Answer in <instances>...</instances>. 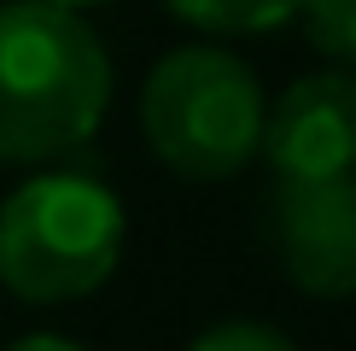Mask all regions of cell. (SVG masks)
Returning a JSON list of instances; mask_svg holds the SVG:
<instances>
[{
  "mask_svg": "<svg viewBox=\"0 0 356 351\" xmlns=\"http://www.w3.org/2000/svg\"><path fill=\"white\" fill-rule=\"evenodd\" d=\"M111 58L82 12L41 0L0 6V170L53 164L99 135Z\"/></svg>",
  "mask_w": 356,
  "mask_h": 351,
  "instance_id": "cell-1",
  "label": "cell"
},
{
  "mask_svg": "<svg viewBox=\"0 0 356 351\" xmlns=\"http://www.w3.org/2000/svg\"><path fill=\"white\" fill-rule=\"evenodd\" d=\"M129 217L99 176L41 170L0 205V287L24 304H70L111 281Z\"/></svg>",
  "mask_w": 356,
  "mask_h": 351,
  "instance_id": "cell-2",
  "label": "cell"
},
{
  "mask_svg": "<svg viewBox=\"0 0 356 351\" xmlns=\"http://www.w3.org/2000/svg\"><path fill=\"white\" fill-rule=\"evenodd\" d=\"M263 82L216 41L170 47L140 82V135L187 182H228L263 153Z\"/></svg>",
  "mask_w": 356,
  "mask_h": 351,
  "instance_id": "cell-3",
  "label": "cell"
},
{
  "mask_svg": "<svg viewBox=\"0 0 356 351\" xmlns=\"http://www.w3.org/2000/svg\"><path fill=\"white\" fill-rule=\"evenodd\" d=\"M263 158L280 182L356 176V70H309L263 111Z\"/></svg>",
  "mask_w": 356,
  "mask_h": 351,
  "instance_id": "cell-4",
  "label": "cell"
},
{
  "mask_svg": "<svg viewBox=\"0 0 356 351\" xmlns=\"http://www.w3.org/2000/svg\"><path fill=\"white\" fill-rule=\"evenodd\" d=\"M275 252L309 299L356 292V176L275 182Z\"/></svg>",
  "mask_w": 356,
  "mask_h": 351,
  "instance_id": "cell-5",
  "label": "cell"
},
{
  "mask_svg": "<svg viewBox=\"0 0 356 351\" xmlns=\"http://www.w3.org/2000/svg\"><path fill=\"white\" fill-rule=\"evenodd\" d=\"M199 36H269L298 18V0H164Z\"/></svg>",
  "mask_w": 356,
  "mask_h": 351,
  "instance_id": "cell-6",
  "label": "cell"
},
{
  "mask_svg": "<svg viewBox=\"0 0 356 351\" xmlns=\"http://www.w3.org/2000/svg\"><path fill=\"white\" fill-rule=\"evenodd\" d=\"M298 24L333 70H356V0H298Z\"/></svg>",
  "mask_w": 356,
  "mask_h": 351,
  "instance_id": "cell-7",
  "label": "cell"
},
{
  "mask_svg": "<svg viewBox=\"0 0 356 351\" xmlns=\"http://www.w3.org/2000/svg\"><path fill=\"white\" fill-rule=\"evenodd\" d=\"M187 351H298L286 340L280 328H269V322H216V328H204L199 340H193Z\"/></svg>",
  "mask_w": 356,
  "mask_h": 351,
  "instance_id": "cell-8",
  "label": "cell"
},
{
  "mask_svg": "<svg viewBox=\"0 0 356 351\" xmlns=\"http://www.w3.org/2000/svg\"><path fill=\"white\" fill-rule=\"evenodd\" d=\"M6 351H82V345L65 340V334H24V340H12Z\"/></svg>",
  "mask_w": 356,
  "mask_h": 351,
  "instance_id": "cell-9",
  "label": "cell"
},
{
  "mask_svg": "<svg viewBox=\"0 0 356 351\" xmlns=\"http://www.w3.org/2000/svg\"><path fill=\"white\" fill-rule=\"evenodd\" d=\"M41 6H58V12H88V6H111V0H41Z\"/></svg>",
  "mask_w": 356,
  "mask_h": 351,
  "instance_id": "cell-10",
  "label": "cell"
}]
</instances>
